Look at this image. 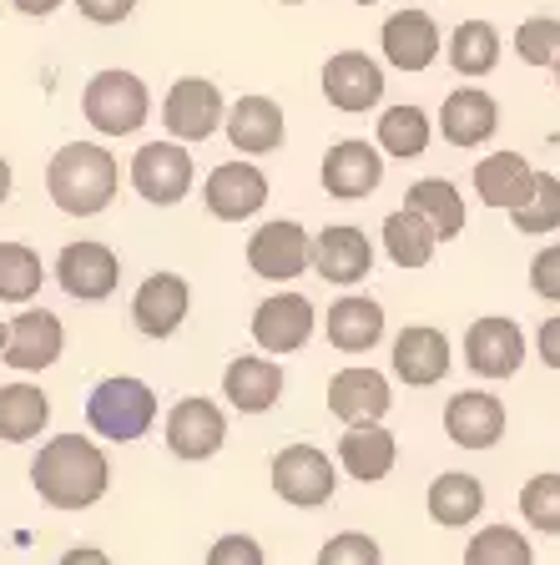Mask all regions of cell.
<instances>
[{"mask_svg": "<svg viewBox=\"0 0 560 565\" xmlns=\"http://www.w3.org/2000/svg\"><path fill=\"white\" fill-rule=\"evenodd\" d=\"M31 484L51 510H92L112 490V459L92 435H51L31 459Z\"/></svg>", "mask_w": 560, "mask_h": 565, "instance_id": "6da1fadb", "label": "cell"}, {"mask_svg": "<svg viewBox=\"0 0 560 565\" xmlns=\"http://www.w3.org/2000/svg\"><path fill=\"white\" fill-rule=\"evenodd\" d=\"M121 167L102 141H66L46 167V192L66 217H96L117 202Z\"/></svg>", "mask_w": 560, "mask_h": 565, "instance_id": "7a4b0ae2", "label": "cell"}, {"mask_svg": "<svg viewBox=\"0 0 560 565\" xmlns=\"http://www.w3.org/2000/svg\"><path fill=\"white\" fill-rule=\"evenodd\" d=\"M157 424V394L131 374H112L86 394V429L112 445H137Z\"/></svg>", "mask_w": 560, "mask_h": 565, "instance_id": "3957f363", "label": "cell"}, {"mask_svg": "<svg viewBox=\"0 0 560 565\" xmlns=\"http://www.w3.org/2000/svg\"><path fill=\"white\" fill-rule=\"evenodd\" d=\"M82 117L92 121L102 137H131L141 131V121L152 117V92L137 71H96L82 92Z\"/></svg>", "mask_w": 560, "mask_h": 565, "instance_id": "277c9868", "label": "cell"}, {"mask_svg": "<svg viewBox=\"0 0 560 565\" xmlns=\"http://www.w3.org/2000/svg\"><path fill=\"white\" fill-rule=\"evenodd\" d=\"M268 470H273V494L283 505H298V510L328 505L334 490H339V470H334V459L318 445H283Z\"/></svg>", "mask_w": 560, "mask_h": 565, "instance_id": "5b68a950", "label": "cell"}, {"mask_svg": "<svg viewBox=\"0 0 560 565\" xmlns=\"http://www.w3.org/2000/svg\"><path fill=\"white\" fill-rule=\"evenodd\" d=\"M192 177H198L192 152L172 137L147 141V147H137V157H131V188L152 202V207H177V202L192 192Z\"/></svg>", "mask_w": 560, "mask_h": 565, "instance_id": "8992f818", "label": "cell"}, {"mask_svg": "<svg viewBox=\"0 0 560 565\" xmlns=\"http://www.w3.org/2000/svg\"><path fill=\"white\" fill-rule=\"evenodd\" d=\"M51 273H56V282L76 303H102V298L117 294L121 258L106 243H96V237H76V243H66L56 253V268Z\"/></svg>", "mask_w": 560, "mask_h": 565, "instance_id": "52a82bcc", "label": "cell"}, {"mask_svg": "<svg viewBox=\"0 0 560 565\" xmlns=\"http://www.w3.org/2000/svg\"><path fill=\"white\" fill-rule=\"evenodd\" d=\"M247 268L268 282H288L298 273L314 268V237L304 233V223L293 217H273L247 237Z\"/></svg>", "mask_w": 560, "mask_h": 565, "instance_id": "ba28073f", "label": "cell"}, {"mask_svg": "<svg viewBox=\"0 0 560 565\" xmlns=\"http://www.w3.org/2000/svg\"><path fill=\"white\" fill-rule=\"evenodd\" d=\"M202 202H208V212L218 223H247L268 202V177H263L257 162H243V157L237 162H218L208 172V182H202Z\"/></svg>", "mask_w": 560, "mask_h": 565, "instance_id": "9c48e42d", "label": "cell"}, {"mask_svg": "<svg viewBox=\"0 0 560 565\" xmlns=\"http://www.w3.org/2000/svg\"><path fill=\"white\" fill-rule=\"evenodd\" d=\"M228 121V102H222V92L212 82H202V76H182V82H172V92H167L162 102V127L172 131V141H208L212 131Z\"/></svg>", "mask_w": 560, "mask_h": 565, "instance_id": "30bf717a", "label": "cell"}, {"mask_svg": "<svg viewBox=\"0 0 560 565\" xmlns=\"http://www.w3.org/2000/svg\"><path fill=\"white\" fill-rule=\"evenodd\" d=\"M162 439L177 459H212L222 445H228V414L218 409L212 399L192 394V399H177L167 409V424H162Z\"/></svg>", "mask_w": 560, "mask_h": 565, "instance_id": "8fae6325", "label": "cell"}, {"mask_svg": "<svg viewBox=\"0 0 560 565\" xmlns=\"http://www.w3.org/2000/svg\"><path fill=\"white\" fill-rule=\"evenodd\" d=\"M394 409V394H389V379L369 364H353V369H339L328 379V414L349 429L359 424H384V414Z\"/></svg>", "mask_w": 560, "mask_h": 565, "instance_id": "7c38bea8", "label": "cell"}, {"mask_svg": "<svg viewBox=\"0 0 560 565\" xmlns=\"http://www.w3.org/2000/svg\"><path fill=\"white\" fill-rule=\"evenodd\" d=\"M187 308H192V288L182 273H147L131 294V323L141 339H172L187 323Z\"/></svg>", "mask_w": 560, "mask_h": 565, "instance_id": "4fadbf2b", "label": "cell"}, {"mask_svg": "<svg viewBox=\"0 0 560 565\" xmlns=\"http://www.w3.org/2000/svg\"><path fill=\"white\" fill-rule=\"evenodd\" d=\"M324 96L334 111L363 117V111H373L384 102V71L363 51H339V56L324 61Z\"/></svg>", "mask_w": 560, "mask_h": 565, "instance_id": "5bb4252c", "label": "cell"}, {"mask_svg": "<svg viewBox=\"0 0 560 565\" xmlns=\"http://www.w3.org/2000/svg\"><path fill=\"white\" fill-rule=\"evenodd\" d=\"M61 349H66V329H61V318L46 313V308H25V313H15L11 323H6V364L15 369V374H41V369H51L61 359Z\"/></svg>", "mask_w": 560, "mask_h": 565, "instance_id": "9a60e30c", "label": "cell"}, {"mask_svg": "<svg viewBox=\"0 0 560 565\" xmlns=\"http://www.w3.org/2000/svg\"><path fill=\"white\" fill-rule=\"evenodd\" d=\"M318 177H324L328 198L359 202V198H369V192L384 182V157H379V147H369L363 137H344V141H334V147L324 152Z\"/></svg>", "mask_w": 560, "mask_h": 565, "instance_id": "2e32d148", "label": "cell"}, {"mask_svg": "<svg viewBox=\"0 0 560 565\" xmlns=\"http://www.w3.org/2000/svg\"><path fill=\"white\" fill-rule=\"evenodd\" d=\"M465 364L479 379H510L515 369L526 364V333H520V323H510L500 313L475 318L465 333Z\"/></svg>", "mask_w": 560, "mask_h": 565, "instance_id": "e0dca14e", "label": "cell"}, {"mask_svg": "<svg viewBox=\"0 0 560 565\" xmlns=\"http://www.w3.org/2000/svg\"><path fill=\"white\" fill-rule=\"evenodd\" d=\"M314 303L304 294H273L253 308V343L263 353H298L314 339Z\"/></svg>", "mask_w": 560, "mask_h": 565, "instance_id": "ac0fdd59", "label": "cell"}, {"mask_svg": "<svg viewBox=\"0 0 560 565\" xmlns=\"http://www.w3.org/2000/svg\"><path fill=\"white\" fill-rule=\"evenodd\" d=\"M389 364H394V379H404L409 388H430L450 374L455 359H450V339L434 323H409V329H399Z\"/></svg>", "mask_w": 560, "mask_h": 565, "instance_id": "d6986e66", "label": "cell"}, {"mask_svg": "<svg viewBox=\"0 0 560 565\" xmlns=\"http://www.w3.org/2000/svg\"><path fill=\"white\" fill-rule=\"evenodd\" d=\"M283 384H288L283 364L263 359V353H237L233 364L222 369V394L237 414H268L283 399Z\"/></svg>", "mask_w": 560, "mask_h": 565, "instance_id": "ffe728a7", "label": "cell"}, {"mask_svg": "<svg viewBox=\"0 0 560 565\" xmlns=\"http://www.w3.org/2000/svg\"><path fill=\"white\" fill-rule=\"evenodd\" d=\"M444 435L459 449H495L505 439V404L485 388H465L444 404Z\"/></svg>", "mask_w": 560, "mask_h": 565, "instance_id": "44dd1931", "label": "cell"}, {"mask_svg": "<svg viewBox=\"0 0 560 565\" xmlns=\"http://www.w3.org/2000/svg\"><path fill=\"white\" fill-rule=\"evenodd\" d=\"M379 46H384V61L394 71H430L444 41L430 11H394L379 31Z\"/></svg>", "mask_w": 560, "mask_h": 565, "instance_id": "7402d4cb", "label": "cell"}, {"mask_svg": "<svg viewBox=\"0 0 560 565\" xmlns=\"http://www.w3.org/2000/svg\"><path fill=\"white\" fill-rule=\"evenodd\" d=\"M228 141H233V152L247 157H268L278 152L283 141H288V127H283V111L273 96H243V102L228 106Z\"/></svg>", "mask_w": 560, "mask_h": 565, "instance_id": "603a6c76", "label": "cell"}, {"mask_svg": "<svg viewBox=\"0 0 560 565\" xmlns=\"http://www.w3.org/2000/svg\"><path fill=\"white\" fill-rule=\"evenodd\" d=\"M373 268V243L359 233V227L339 223V227H324L314 237V273L328 282H339V288H353L363 282Z\"/></svg>", "mask_w": 560, "mask_h": 565, "instance_id": "cb8c5ba5", "label": "cell"}, {"mask_svg": "<svg viewBox=\"0 0 560 565\" xmlns=\"http://www.w3.org/2000/svg\"><path fill=\"white\" fill-rule=\"evenodd\" d=\"M500 127V106H495L490 92L479 86H459V92L444 96L440 106V131L450 147H485Z\"/></svg>", "mask_w": 560, "mask_h": 565, "instance_id": "d4e9b609", "label": "cell"}, {"mask_svg": "<svg viewBox=\"0 0 560 565\" xmlns=\"http://www.w3.org/2000/svg\"><path fill=\"white\" fill-rule=\"evenodd\" d=\"M324 339L339 353H369L384 339V303L369 294H344L324 313Z\"/></svg>", "mask_w": 560, "mask_h": 565, "instance_id": "484cf974", "label": "cell"}, {"mask_svg": "<svg viewBox=\"0 0 560 565\" xmlns=\"http://www.w3.org/2000/svg\"><path fill=\"white\" fill-rule=\"evenodd\" d=\"M475 192L495 212L526 207L530 192H536V167L520 152H490L485 162H475Z\"/></svg>", "mask_w": 560, "mask_h": 565, "instance_id": "4316f807", "label": "cell"}, {"mask_svg": "<svg viewBox=\"0 0 560 565\" xmlns=\"http://www.w3.org/2000/svg\"><path fill=\"white\" fill-rule=\"evenodd\" d=\"M394 459H399V439L389 435L384 424H359V429H349L339 439V465L359 484H379L394 470Z\"/></svg>", "mask_w": 560, "mask_h": 565, "instance_id": "83f0119b", "label": "cell"}, {"mask_svg": "<svg viewBox=\"0 0 560 565\" xmlns=\"http://www.w3.org/2000/svg\"><path fill=\"white\" fill-rule=\"evenodd\" d=\"M424 510H430L434 525L459 530L485 510V484L469 470H444V475H434L430 490H424Z\"/></svg>", "mask_w": 560, "mask_h": 565, "instance_id": "f1b7e54d", "label": "cell"}, {"mask_svg": "<svg viewBox=\"0 0 560 565\" xmlns=\"http://www.w3.org/2000/svg\"><path fill=\"white\" fill-rule=\"evenodd\" d=\"M51 424V399L41 384H0V439L31 445Z\"/></svg>", "mask_w": 560, "mask_h": 565, "instance_id": "f546056e", "label": "cell"}, {"mask_svg": "<svg viewBox=\"0 0 560 565\" xmlns=\"http://www.w3.org/2000/svg\"><path fill=\"white\" fill-rule=\"evenodd\" d=\"M404 207L420 212L424 223L440 233V243H450V237L465 233V198H459V188L450 182V177H420V182L409 188Z\"/></svg>", "mask_w": 560, "mask_h": 565, "instance_id": "4dcf8cb0", "label": "cell"}, {"mask_svg": "<svg viewBox=\"0 0 560 565\" xmlns=\"http://www.w3.org/2000/svg\"><path fill=\"white\" fill-rule=\"evenodd\" d=\"M434 137V121L424 106H389V111H379V157H399V162H409V157H424V147H430Z\"/></svg>", "mask_w": 560, "mask_h": 565, "instance_id": "1f68e13d", "label": "cell"}, {"mask_svg": "<svg viewBox=\"0 0 560 565\" xmlns=\"http://www.w3.org/2000/svg\"><path fill=\"white\" fill-rule=\"evenodd\" d=\"M434 247H440V233L424 223L420 212L399 207L384 217V253L394 268H424L434 258Z\"/></svg>", "mask_w": 560, "mask_h": 565, "instance_id": "d6a6232c", "label": "cell"}, {"mask_svg": "<svg viewBox=\"0 0 560 565\" xmlns=\"http://www.w3.org/2000/svg\"><path fill=\"white\" fill-rule=\"evenodd\" d=\"M450 66L459 71V76H490L495 66H500V31H495L490 21H465L455 25V35H450Z\"/></svg>", "mask_w": 560, "mask_h": 565, "instance_id": "836d02e7", "label": "cell"}, {"mask_svg": "<svg viewBox=\"0 0 560 565\" xmlns=\"http://www.w3.org/2000/svg\"><path fill=\"white\" fill-rule=\"evenodd\" d=\"M46 282V263L25 243H0V303H31Z\"/></svg>", "mask_w": 560, "mask_h": 565, "instance_id": "e575fe53", "label": "cell"}, {"mask_svg": "<svg viewBox=\"0 0 560 565\" xmlns=\"http://www.w3.org/2000/svg\"><path fill=\"white\" fill-rule=\"evenodd\" d=\"M465 565H536V551L515 525H485L469 535Z\"/></svg>", "mask_w": 560, "mask_h": 565, "instance_id": "d590c367", "label": "cell"}, {"mask_svg": "<svg viewBox=\"0 0 560 565\" xmlns=\"http://www.w3.org/2000/svg\"><path fill=\"white\" fill-rule=\"evenodd\" d=\"M510 227L526 237H540V233H556L560 227V177L556 172H536V192H530L526 207L510 212Z\"/></svg>", "mask_w": 560, "mask_h": 565, "instance_id": "8d00e7d4", "label": "cell"}, {"mask_svg": "<svg viewBox=\"0 0 560 565\" xmlns=\"http://www.w3.org/2000/svg\"><path fill=\"white\" fill-rule=\"evenodd\" d=\"M520 515L536 535H560V475H530L526 490H520Z\"/></svg>", "mask_w": 560, "mask_h": 565, "instance_id": "74e56055", "label": "cell"}, {"mask_svg": "<svg viewBox=\"0 0 560 565\" xmlns=\"http://www.w3.org/2000/svg\"><path fill=\"white\" fill-rule=\"evenodd\" d=\"M515 51L526 66H556L560 61V21L556 15H530L515 31Z\"/></svg>", "mask_w": 560, "mask_h": 565, "instance_id": "f35d334b", "label": "cell"}, {"mask_svg": "<svg viewBox=\"0 0 560 565\" xmlns=\"http://www.w3.org/2000/svg\"><path fill=\"white\" fill-rule=\"evenodd\" d=\"M318 565H384V551H379V541L363 535V530H339V535L324 541Z\"/></svg>", "mask_w": 560, "mask_h": 565, "instance_id": "ab89813d", "label": "cell"}, {"mask_svg": "<svg viewBox=\"0 0 560 565\" xmlns=\"http://www.w3.org/2000/svg\"><path fill=\"white\" fill-rule=\"evenodd\" d=\"M202 565H268V555H263V545H257L253 535L233 530V535H218V541H212Z\"/></svg>", "mask_w": 560, "mask_h": 565, "instance_id": "60d3db41", "label": "cell"}, {"mask_svg": "<svg viewBox=\"0 0 560 565\" xmlns=\"http://www.w3.org/2000/svg\"><path fill=\"white\" fill-rule=\"evenodd\" d=\"M530 288H536L540 298H550V303H560V243L536 253V263H530Z\"/></svg>", "mask_w": 560, "mask_h": 565, "instance_id": "b9f144b4", "label": "cell"}, {"mask_svg": "<svg viewBox=\"0 0 560 565\" xmlns=\"http://www.w3.org/2000/svg\"><path fill=\"white\" fill-rule=\"evenodd\" d=\"M76 11H82L92 25H121L131 11H137V0H76Z\"/></svg>", "mask_w": 560, "mask_h": 565, "instance_id": "7bdbcfd3", "label": "cell"}, {"mask_svg": "<svg viewBox=\"0 0 560 565\" xmlns=\"http://www.w3.org/2000/svg\"><path fill=\"white\" fill-rule=\"evenodd\" d=\"M536 353L546 359V369H560V313H550L536 333Z\"/></svg>", "mask_w": 560, "mask_h": 565, "instance_id": "ee69618b", "label": "cell"}, {"mask_svg": "<svg viewBox=\"0 0 560 565\" xmlns=\"http://www.w3.org/2000/svg\"><path fill=\"white\" fill-rule=\"evenodd\" d=\"M56 565H112V555L96 551V545H71V551L61 555Z\"/></svg>", "mask_w": 560, "mask_h": 565, "instance_id": "f6af8a7d", "label": "cell"}, {"mask_svg": "<svg viewBox=\"0 0 560 565\" xmlns=\"http://www.w3.org/2000/svg\"><path fill=\"white\" fill-rule=\"evenodd\" d=\"M21 15H31V21H46V15L61 11V0H11Z\"/></svg>", "mask_w": 560, "mask_h": 565, "instance_id": "bcb514c9", "label": "cell"}, {"mask_svg": "<svg viewBox=\"0 0 560 565\" xmlns=\"http://www.w3.org/2000/svg\"><path fill=\"white\" fill-rule=\"evenodd\" d=\"M11 188H15V177H11V162H6V157H0V207H6V202H11Z\"/></svg>", "mask_w": 560, "mask_h": 565, "instance_id": "7dc6e473", "label": "cell"}, {"mask_svg": "<svg viewBox=\"0 0 560 565\" xmlns=\"http://www.w3.org/2000/svg\"><path fill=\"white\" fill-rule=\"evenodd\" d=\"M0 353H6V318H0Z\"/></svg>", "mask_w": 560, "mask_h": 565, "instance_id": "c3c4849f", "label": "cell"}, {"mask_svg": "<svg viewBox=\"0 0 560 565\" xmlns=\"http://www.w3.org/2000/svg\"><path fill=\"white\" fill-rule=\"evenodd\" d=\"M353 6H379V0H353Z\"/></svg>", "mask_w": 560, "mask_h": 565, "instance_id": "681fc988", "label": "cell"}, {"mask_svg": "<svg viewBox=\"0 0 560 565\" xmlns=\"http://www.w3.org/2000/svg\"><path fill=\"white\" fill-rule=\"evenodd\" d=\"M283 6H304V0H283Z\"/></svg>", "mask_w": 560, "mask_h": 565, "instance_id": "f907efd6", "label": "cell"}, {"mask_svg": "<svg viewBox=\"0 0 560 565\" xmlns=\"http://www.w3.org/2000/svg\"><path fill=\"white\" fill-rule=\"evenodd\" d=\"M556 86H560V61H556Z\"/></svg>", "mask_w": 560, "mask_h": 565, "instance_id": "816d5d0a", "label": "cell"}]
</instances>
